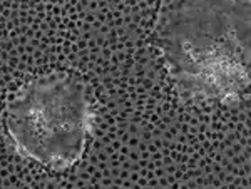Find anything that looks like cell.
Instances as JSON below:
<instances>
[{"label": "cell", "instance_id": "obj_1", "mask_svg": "<svg viewBox=\"0 0 251 189\" xmlns=\"http://www.w3.org/2000/svg\"><path fill=\"white\" fill-rule=\"evenodd\" d=\"M151 40L181 99L240 106L250 86L251 0H164Z\"/></svg>", "mask_w": 251, "mask_h": 189}, {"label": "cell", "instance_id": "obj_2", "mask_svg": "<svg viewBox=\"0 0 251 189\" xmlns=\"http://www.w3.org/2000/svg\"><path fill=\"white\" fill-rule=\"evenodd\" d=\"M5 131L22 158L54 171L77 164L94 126L89 87L69 72L24 84L5 107Z\"/></svg>", "mask_w": 251, "mask_h": 189}]
</instances>
